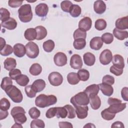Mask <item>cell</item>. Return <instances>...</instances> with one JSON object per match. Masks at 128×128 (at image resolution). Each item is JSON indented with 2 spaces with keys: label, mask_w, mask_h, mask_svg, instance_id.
Returning a JSON list of instances; mask_svg holds the SVG:
<instances>
[{
  "label": "cell",
  "mask_w": 128,
  "mask_h": 128,
  "mask_svg": "<svg viewBox=\"0 0 128 128\" xmlns=\"http://www.w3.org/2000/svg\"><path fill=\"white\" fill-rule=\"evenodd\" d=\"M57 102L56 97L52 94L46 95L44 94H40L38 95L35 100V104L36 106L44 108L54 105Z\"/></svg>",
  "instance_id": "obj_1"
},
{
  "label": "cell",
  "mask_w": 128,
  "mask_h": 128,
  "mask_svg": "<svg viewBox=\"0 0 128 128\" xmlns=\"http://www.w3.org/2000/svg\"><path fill=\"white\" fill-rule=\"evenodd\" d=\"M18 18L22 22H28L32 18V12L30 4H24L18 10Z\"/></svg>",
  "instance_id": "obj_2"
},
{
  "label": "cell",
  "mask_w": 128,
  "mask_h": 128,
  "mask_svg": "<svg viewBox=\"0 0 128 128\" xmlns=\"http://www.w3.org/2000/svg\"><path fill=\"white\" fill-rule=\"evenodd\" d=\"M25 114L24 110L19 106L14 107L10 112V114L13 117L15 122L21 124L25 123L27 120Z\"/></svg>",
  "instance_id": "obj_3"
},
{
  "label": "cell",
  "mask_w": 128,
  "mask_h": 128,
  "mask_svg": "<svg viewBox=\"0 0 128 128\" xmlns=\"http://www.w3.org/2000/svg\"><path fill=\"white\" fill-rule=\"evenodd\" d=\"M9 98L14 102L20 103L23 100V96L21 91L15 86L11 85L4 90Z\"/></svg>",
  "instance_id": "obj_4"
},
{
  "label": "cell",
  "mask_w": 128,
  "mask_h": 128,
  "mask_svg": "<svg viewBox=\"0 0 128 128\" xmlns=\"http://www.w3.org/2000/svg\"><path fill=\"white\" fill-rule=\"evenodd\" d=\"M70 102L72 105L87 106L90 103V98L84 92H82L72 96Z\"/></svg>",
  "instance_id": "obj_5"
},
{
  "label": "cell",
  "mask_w": 128,
  "mask_h": 128,
  "mask_svg": "<svg viewBox=\"0 0 128 128\" xmlns=\"http://www.w3.org/2000/svg\"><path fill=\"white\" fill-rule=\"evenodd\" d=\"M26 54L30 58H36L39 54V48L38 46L33 42H30L26 45Z\"/></svg>",
  "instance_id": "obj_6"
},
{
  "label": "cell",
  "mask_w": 128,
  "mask_h": 128,
  "mask_svg": "<svg viewBox=\"0 0 128 128\" xmlns=\"http://www.w3.org/2000/svg\"><path fill=\"white\" fill-rule=\"evenodd\" d=\"M48 80L51 85L56 86H60L62 83L63 77L60 73L54 72L50 74Z\"/></svg>",
  "instance_id": "obj_7"
},
{
  "label": "cell",
  "mask_w": 128,
  "mask_h": 128,
  "mask_svg": "<svg viewBox=\"0 0 128 128\" xmlns=\"http://www.w3.org/2000/svg\"><path fill=\"white\" fill-rule=\"evenodd\" d=\"M100 62L103 65L108 64L112 60V54L110 50L106 49L104 50L100 56Z\"/></svg>",
  "instance_id": "obj_8"
},
{
  "label": "cell",
  "mask_w": 128,
  "mask_h": 128,
  "mask_svg": "<svg viewBox=\"0 0 128 128\" xmlns=\"http://www.w3.org/2000/svg\"><path fill=\"white\" fill-rule=\"evenodd\" d=\"M75 108V112L77 117L80 119H84L88 116V108L87 106L73 105Z\"/></svg>",
  "instance_id": "obj_9"
},
{
  "label": "cell",
  "mask_w": 128,
  "mask_h": 128,
  "mask_svg": "<svg viewBox=\"0 0 128 128\" xmlns=\"http://www.w3.org/2000/svg\"><path fill=\"white\" fill-rule=\"evenodd\" d=\"M67 56L62 52H58L54 57V60L56 65L58 66H62L67 64Z\"/></svg>",
  "instance_id": "obj_10"
},
{
  "label": "cell",
  "mask_w": 128,
  "mask_h": 128,
  "mask_svg": "<svg viewBox=\"0 0 128 128\" xmlns=\"http://www.w3.org/2000/svg\"><path fill=\"white\" fill-rule=\"evenodd\" d=\"M70 66L75 70L80 69L82 66V60L79 54H73L70 59Z\"/></svg>",
  "instance_id": "obj_11"
},
{
  "label": "cell",
  "mask_w": 128,
  "mask_h": 128,
  "mask_svg": "<svg viewBox=\"0 0 128 128\" xmlns=\"http://www.w3.org/2000/svg\"><path fill=\"white\" fill-rule=\"evenodd\" d=\"M92 25V20L89 17H84L81 19L78 22V28L86 32L89 30Z\"/></svg>",
  "instance_id": "obj_12"
},
{
  "label": "cell",
  "mask_w": 128,
  "mask_h": 128,
  "mask_svg": "<svg viewBox=\"0 0 128 128\" xmlns=\"http://www.w3.org/2000/svg\"><path fill=\"white\" fill-rule=\"evenodd\" d=\"M48 12V7L46 4L40 3L35 8V13L40 17L46 16Z\"/></svg>",
  "instance_id": "obj_13"
},
{
  "label": "cell",
  "mask_w": 128,
  "mask_h": 128,
  "mask_svg": "<svg viewBox=\"0 0 128 128\" xmlns=\"http://www.w3.org/2000/svg\"><path fill=\"white\" fill-rule=\"evenodd\" d=\"M100 90L98 84H92L86 88L84 92L87 94L89 98L97 95Z\"/></svg>",
  "instance_id": "obj_14"
},
{
  "label": "cell",
  "mask_w": 128,
  "mask_h": 128,
  "mask_svg": "<svg viewBox=\"0 0 128 128\" xmlns=\"http://www.w3.org/2000/svg\"><path fill=\"white\" fill-rule=\"evenodd\" d=\"M13 48L14 55L18 58H22L26 54V46L22 44H16L14 45Z\"/></svg>",
  "instance_id": "obj_15"
},
{
  "label": "cell",
  "mask_w": 128,
  "mask_h": 128,
  "mask_svg": "<svg viewBox=\"0 0 128 128\" xmlns=\"http://www.w3.org/2000/svg\"><path fill=\"white\" fill-rule=\"evenodd\" d=\"M103 45V42L100 36H96L93 38L90 42V48L96 50H99L102 48Z\"/></svg>",
  "instance_id": "obj_16"
},
{
  "label": "cell",
  "mask_w": 128,
  "mask_h": 128,
  "mask_svg": "<svg viewBox=\"0 0 128 128\" xmlns=\"http://www.w3.org/2000/svg\"><path fill=\"white\" fill-rule=\"evenodd\" d=\"M115 26L116 28L124 30L128 28V16H126L117 19L116 21Z\"/></svg>",
  "instance_id": "obj_17"
},
{
  "label": "cell",
  "mask_w": 128,
  "mask_h": 128,
  "mask_svg": "<svg viewBox=\"0 0 128 128\" xmlns=\"http://www.w3.org/2000/svg\"><path fill=\"white\" fill-rule=\"evenodd\" d=\"M110 106L106 109L112 114H116L124 110L126 106V103H119L110 105Z\"/></svg>",
  "instance_id": "obj_18"
},
{
  "label": "cell",
  "mask_w": 128,
  "mask_h": 128,
  "mask_svg": "<svg viewBox=\"0 0 128 128\" xmlns=\"http://www.w3.org/2000/svg\"><path fill=\"white\" fill-rule=\"evenodd\" d=\"M94 9L96 14H102L106 10V4L102 0H96L94 4Z\"/></svg>",
  "instance_id": "obj_19"
},
{
  "label": "cell",
  "mask_w": 128,
  "mask_h": 128,
  "mask_svg": "<svg viewBox=\"0 0 128 128\" xmlns=\"http://www.w3.org/2000/svg\"><path fill=\"white\" fill-rule=\"evenodd\" d=\"M1 26L8 30H13L17 26V22L12 18H10L8 20L2 22Z\"/></svg>",
  "instance_id": "obj_20"
},
{
  "label": "cell",
  "mask_w": 128,
  "mask_h": 128,
  "mask_svg": "<svg viewBox=\"0 0 128 128\" xmlns=\"http://www.w3.org/2000/svg\"><path fill=\"white\" fill-rule=\"evenodd\" d=\"M46 82L42 79H38L34 82L32 84V88L36 92H40L44 90L46 87Z\"/></svg>",
  "instance_id": "obj_21"
},
{
  "label": "cell",
  "mask_w": 128,
  "mask_h": 128,
  "mask_svg": "<svg viewBox=\"0 0 128 128\" xmlns=\"http://www.w3.org/2000/svg\"><path fill=\"white\" fill-rule=\"evenodd\" d=\"M112 61L114 66L120 68H124V61L123 57L121 55L118 54L114 55Z\"/></svg>",
  "instance_id": "obj_22"
},
{
  "label": "cell",
  "mask_w": 128,
  "mask_h": 128,
  "mask_svg": "<svg viewBox=\"0 0 128 128\" xmlns=\"http://www.w3.org/2000/svg\"><path fill=\"white\" fill-rule=\"evenodd\" d=\"M98 86L104 95L110 96L114 92V88L111 85L102 83L100 84Z\"/></svg>",
  "instance_id": "obj_23"
},
{
  "label": "cell",
  "mask_w": 128,
  "mask_h": 128,
  "mask_svg": "<svg viewBox=\"0 0 128 128\" xmlns=\"http://www.w3.org/2000/svg\"><path fill=\"white\" fill-rule=\"evenodd\" d=\"M84 63L88 66H92L94 64L96 58L94 55L90 52L85 53L83 56Z\"/></svg>",
  "instance_id": "obj_24"
},
{
  "label": "cell",
  "mask_w": 128,
  "mask_h": 128,
  "mask_svg": "<svg viewBox=\"0 0 128 128\" xmlns=\"http://www.w3.org/2000/svg\"><path fill=\"white\" fill-rule=\"evenodd\" d=\"M24 38L28 40H34L36 38L37 33L34 28H28L26 29L24 34Z\"/></svg>",
  "instance_id": "obj_25"
},
{
  "label": "cell",
  "mask_w": 128,
  "mask_h": 128,
  "mask_svg": "<svg viewBox=\"0 0 128 128\" xmlns=\"http://www.w3.org/2000/svg\"><path fill=\"white\" fill-rule=\"evenodd\" d=\"M37 33V36L36 40H40L44 39L47 36V30L46 29L42 26H38L35 28Z\"/></svg>",
  "instance_id": "obj_26"
},
{
  "label": "cell",
  "mask_w": 128,
  "mask_h": 128,
  "mask_svg": "<svg viewBox=\"0 0 128 128\" xmlns=\"http://www.w3.org/2000/svg\"><path fill=\"white\" fill-rule=\"evenodd\" d=\"M114 36L118 40H122L128 38V32L126 30H122L115 28L113 30Z\"/></svg>",
  "instance_id": "obj_27"
},
{
  "label": "cell",
  "mask_w": 128,
  "mask_h": 128,
  "mask_svg": "<svg viewBox=\"0 0 128 128\" xmlns=\"http://www.w3.org/2000/svg\"><path fill=\"white\" fill-rule=\"evenodd\" d=\"M4 68L8 70H11L14 69L16 66V60L12 58H6L4 62Z\"/></svg>",
  "instance_id": "obj_28"
},
{
  "label": "cell",
  "mask_w": 128,
  "mask_h": 128,
  "mask_svg": "<svg viewBox=\"0 0 128 128\" xmlns=\"http://www.w3.org/2000/svg\"><path fill=\"white\" fill-rule=\"evenodd\" d=\"M90 106L93 110L98 109L101 105V100L98 95L90 98Z\"/></svg>",
  "instance_id": "obj_29"
},
{
  "label": "cell",
  "mask_w": 128,
  "mask_h": 128,
  "mask_svg": "<svg viewBox=\"0 0 128 128\" xmlns=\"http://www.w3.org/2000/svg\"><path fill=\"white\" fill-rule=\"evenodd\" d=\"M42 71V67L38 63L32 64L29 69L30 73L32 76H38L41 73Z\"/></svg>",
  "instance_id": "obj_30"
},
{
  "label": "cell",
  "mask_w": 128,
  "mask_h": 128,
  "mask_svg": "<svg viewBox=\"0 0 128 128\" xmlns=\"http://www.w3.org/2000/svg\"><path fill=\"white\" fill-rule=\"evenodd\" d=\"M67 80L68 82L72 85L78 84L80 82V79L78 74L76 72H70L67 76Z\"/></svg>",
  "instance_id": "obj_31"
},
{
  "label": "cell",
  "mask_w": 128,
  "mask_h": 128,
  "mask_svg": "<svg viewBox=\"0 0 128 128\" xmlns=\"http://www.w3.org/2000/svg\"><path fill=\"white\" fill-rule=\"evenodd\" d=\"M77 74L80 80L82 82L87 81L90 78L89 72L86 69H80Z\"/></svg>",
  "instance_id": "obj_32"
},
{
  "label": "cell",
  "mask_w": 128,
  "mask_h": 128,
  "mask_svg": "<svg viewBox=\"0 0 128 128\" xmlns=\"http://www.w3.org/2000/svg\"><path fill=\"white\" fill-rule=\"evenodd\" d=\"M81 12V8L78 5L72 4L71 6L69 12L72 16L74 18H77L80 16Z\"/></svg>",
  "instance_id": "obj_33"
},
{
  "label": "cell",
  "mask_w": 128,
  "mask_h": 128,
  "mask_svg": "<svg viewBox=\"0 0 128 128\" xmlns=\"http://www.w3.org/2000/svg\"><path fill=\"white\" fill-rule=\"evenodd\" d=\"M55 44L52 40H48L43 43L42 47L44 50L48 52H50L53 50L54 48Z\"/></svg>",
  "instance_id": "obj_34"
},
{
  "label": "cell",
  "mask_w": 128,
  "mask_h": 128,
  "mask_svg": "<svg viewBox=\"0 0 128 128\" xmlns=\"http://www.w3.org/2000/svg\"><path fill=\"white\" fill-rule=\"evenodd\" d=\"M86 45V41L84 39L79 38L77 40H74L73 46L74 48L76 50H80L83 49Z\"/></svg>",
  "instance_id": "obj_35"
},
{
  "label": "cell",
  "mask_w": 128,
  "mask_h": 128,
  "mask_svg": "<svg viewBox=\"0 0 128 128\" xmlns=\"http://www.w3.org/2000/svg\"><path fill=\"white\" fill-rule=\"evenodd\" d=\"M16 81V83L20 86H24L28 84L30 80L27 76L25 74H21L20 76L18 78Z\"/></svg>",
  "instance_id": "obj_36"
},
{
  "label": "cell",
  "mask_w": 128,
  "mask_h": 128,
  "mask_svg": "<svg viewBox=\"0 0 128 128\" xmlns=\"http://www.w3.org/2000/svg\"><path fill=\"white\" fill-rule=\"evenodd\" d=\"M107 24L106 21L102 18H99L95 22L94 27L98 30H102L106 27Z\"/></svg>",
  "instance_id": "obj_37"
},
{
  "label": "cell",
  "mask_w": 128,
  "mask_h": 128,
  "mask_svg": "<svg viewBox=\"0 0 128 128\" xmlns=\"http://www.w3.org/2000/svg\"><path fill=\"white\" fill-rule=\"evenodd\" d=\"M56 115L58 118H64L68 116V112L66 109L64 107H56Z\"/></svg>",
  "instance_id": "obj_38"
},
{
  "label": "cell",
  "mask_w": 128,
  "mask_h": 128,
  "mask_svg": "<svg viewBox=\"0 0 128 128\" xmlns=\"http://www.w3.org/2000/svg\"><path fill=\"white\" fill-rule=\"evenodd\" d=\"M116 114L110 112L106 108L102 110L101 112V116L102 118L106 120H110L114 118Z\"/></svg>",
  "instance_id": "obj_39"
},
{
  "label": "cell",
  "mask_w": 128,
  "mask_h": 128,
  "mask_svg": "<svg viewBox=\"0 0 128 128\" xmlns=\"http://www.w3.org/2000/svg\"><path fill=\"white\" fill-rule=\"evenodd\" d=\"M73 36L74 40H77L79 38H83L86 40V32L78 28L74 30L73 34Z\"/></svg>",
  "instance_id": "obj_40"
},
{
  "label": "cell",
  "mask_w": 128,
  "mask_h": 128,
  "mask_svg": "<svg viewBox=\"0 0 128 128\" xmlns=\"http://www.w3.org/2000/svg\"><path fill=\"white\" fill-rule=\"evenodd\" d=\"M101 38L103 42H104L106 44H110L114 40V36L111 33L106 32L102 36Z\"/></svg>",
  "instance_id": "obj_41"
},
{
  "label": "cell",
  "mask_w": 128,
  "mask_h": 128,
  "mask_svg": "<svg viewBox=\"0 0 128 128\" xmlns=\"http://www.w3.org/2000/svg\"><path fill=\"white\" fill-rule=\"evenodd\" d=\"M12 79L6 76L2 78L1 84H0V87L1 88L5 90L6 89L8 88L9 86L12 85Z\"/></svg>",
  "instance_id": "obj_42"
},
{
  "label": "cell",
  "mask_w": 128,
  "mask_h": 128,
  "mask_svg": "<svg viewBox=\"0 0 128 128\" xmlns=\"http://www.w3.org/2000/svg\"><path fill=\"white\" fill-rule=\"evenodd\" d=\"M0 20L2 22H4L10 18V12L7 9L5 8H0Z\"/></svg>",
  "instance_id": "obj_43"
},
{
  "label": "cell",
  "mask_w": 128,
  "mask_h": 128,
  "mask_svg": "<svg viewBox=\"0 0 128 128\" xmlns=\"http://www.w3.org/2000/svg\"><path fill=\"white\" fill-rule=\"evenodd\" d=\"M10 106V104L9 100L5 98H2L0 101V109L2 110H8Z\"/></svg>",
  "instance_id": "obj_44"
},
{
  "label": "cell",
  "mask_w": 128,
  "mask_h": 128,
  "mask_svg": "<svg viewBox=\"0 0 128 128\" xmlns=\"http://www.w3.org/2000/svg\"><path fill=\"white\" fill-rule=\"evenodd\" d=\"M45 127V124L44 122L40 119H36L32 120L30 122V128H44Z\"/></svg>",
  "instance_id": "obj_45"
},
{
  "label": "cell",
  "mask_w": 128,
  "mask_h": 128,
  "mask_svg": "<svg viewBox=\"0 0 128 128\" xmlns=\"http://www.w3.org/2000/svg\"><path fill=\"white\" fill-rule=\"evenodd\" d=\"M28 114L32 118L36 119L40 116V112L36 107H32L30 109Z\"/></svg>",
  "instance_id": "obj_46"
},
{
  "label": "cell",
  "mask_w": 128,
  "mask_h": 128,
  "mask_svg": "<svg viewBox=\"0 0 128 128\" xmlns=\"http://www.w3.org/2000/svg\"><path fill=\"white\" fill-rule=\"evenodd\" d=\"M72 3L70 0H64L60 3V7L62 10L66 12H69Z\"/></svg>",
  "instance_id": "obj_47"
},
{
  "label": "cell",
  "mask_w": 128,
  "mask_h": 128,
  "mask_svg": "<svg viewBox=\"0 0 128 128\" xmlns=\"http://www.w3.org/2000/svg\"><path fill=\"white\" fill-rule=\"evenodd\" d=\"M13 48L9 44H6L5 46L0 51V54L3 56H8L12 54L13 52Z\"/></svg>",
  "instance_id": "obj_48"
},
{
  "label": "cell",
  "mask_w": 128,
  "mask_h": 128,
  "mask_svg": "<svg viewBox=\"0 0 128 128\" xmlns=\"http://www.w3.org/2000/svg\"><path fill=\"white\" fill-rule=\"evenodd\" d=\"M64 107L66 109L68 112L67 117L70 119L74 118L76 117V112L74 108L70 104L65 105Z\"/></svg>",
  "instance_id": "obj_49"
},
{
  "label": "cell",
  "mask_w": 128,
  "mask_h": 128,
  "mask_svg": "<svg viewBox=\"0 0 128 128\" xmlns=\"http://www.w3.org/2000/svg\"><path fill=\"white\" fill-rule=\"evenodd\" d=\"M24 90L26 94L29 98H34L36 96V92L32 88V85H28L26 86Z\"/></svg>",
  "instance_id": "obj_50"
},
{
  "label": "cell",
  "mask_w": 128,
  "mask_h": 128,
  "mask_svg": "<svg viewBox=\"0 0 128 128\" xmlns=\"http://www.w3.org/2000/svg\"><path fill=\"white\" fill-rule=\"evenodd\" d=\"M22 74L21 71L17 68H14L12 70L9 72V76L12 79L16 80L18 76Z\"/></svg>",
  "instance_id": "obj_51"
},
{
  "label": "cell",
  "mask_w": 128,
  "mask_h": 128,
  "mask_svg": "<svg viewBox=\"0 0 128 128\" xmlns=\"http://www.w3.org/2000/svg\"><path fill=\"white\" fill-rule=\"evenodd\" d=\"M102 82L104 84L112 85L114 83V78L110 75L106 74L102 78Z\"/></svg>",
  "instance_id": "obj_52"
},
{
  "label": "cell",
  "mask_w": 128,
  "mask_h": 128,
  "mask_svg": "<svg viewBox=\"0 0 128 128\" xmlns=\"http://www.w3.org/2000/svg\"><path fill=\"white\" fill-rule=\"evenodd\" d=\"M110 72L116 76H119L122 74L123 73V68H117L114 65L111 66L110 68Z\"/></svg>",
  "instance_id": "obj_53"
},
{
  "label": "cell",
  "mask_w": 128,
  "mask_h": 128,
  "mask_svg": "<svg viewBox=\"0 0 128 128\" xmlns=\"http://www.w3.org/2000/svg\"><path fill=\"white\" fill-rule=\"evenodd\" d=\"M56 107L50 108L46 113V116L48 118H51L54 117L56 115Z\"/></svg>",
  "instance_id": "obj_54"
},
{
  "label": "cell",
  "mask_w": 128,
  "mask_h": 128,
  "mask_svg": "<svg viewBox=\"0 0 128 128\" xmlns=\"http://www.w3.org/2000/svg\"><path fill=\"white\" fill-rule=\"evenodd\" d=\"M23 1H18V0H10L8 2V6L12 8H17L22 5Z\"/></svg>",
  "instance_id": "obj_55"
},
{
  "label": "cell",
  "mask_w": 128,
  "mask_h": 128,
  "mask_svg": "<svg viewBox=\"0 0 128 128\" xmlns=\"http://www.w3.org/2000/svg\"><path fill=\"white\" fill-rule=\"evenodd\" d=\"M128 87H124L122 88L121 90V96L123 100L126 101L128 100Z\"/></svg>",
  "instance_id": "obj_56"
},
{
  "label": "cell",
  "mask_w": 128,
  "mask_h": 128,
  "mask_svg": "<svg viewBox=\"0 0 128 128\" xmlns=\"http://www.w3.org/2000/svg\"><path fill=\"white\" fill-rule=\"evenodd\" d=\"M58 126L60 128H72L73 126L72 124L68 122H58Z\"/></svg>",
  "instance_id": "obj_57"
},
{
  "label": "cell",
  "mask_w": 128,
  "mask_h": 128,
  "mask_svg": "<svg viewBox=\"0 0 128 128\" xmlns=\"http://www.w3.org/2000/svg\"><path fill=\"white\" fill-rule=\"evenodd\" d=\"M121 102H122V100L118 98H108V103L109 105L119 104V103H121Z\"/></svg>",
  "instance_id": "obj_58"
},
{
  "label": "cell",
  "mask_w": 128,
  "mask_h": 128,
  "mask_svg": "<svg viewBox=\"0 0 128 128\" xmlns=\"http://www.w3.org/2000/svg\"><path fill=\"white\" fill-rule=\"evenodd\" d=\"M112 128H124V126L123 124V123L121 122L117 121L114 122L112 125L111 126Z\"/></svg>",
  "instance_id": "obj_59"
},
{
  "label": "cell",
  "mask_w": 128,
  "mask_h": 128,
  "mask_svg": "<svg viewBox=\"0 0 128 128\" xmlns=\"http://www.w3.org/2000/svg\"><path fill=\"white\" fill-rule=\"evenodd\" d=\"M8 115V113L7 110H0V120H2L6 118Z\"/></svg>",
  "instance_id": "obj_60"
},
{
  "label": "cell",
  "mask_w": 128,
  "mask_h": 128,
  "mask_svg": "<svg viewBox=\"0 0 128 128\" xmlns=\"http://www.w3.org/2000/svg\"><path fill=\"white\" fill-rule=\"evenodd\" d=\"M0 38V50H2L6 45V43L5 40L4 38H3L2 37Z\"/></svg>",
  "instance_id": "obj_61"
},
{
  "label": "cell",
  "mask_w": 128,
  "mask_h": 128,
  "mask_svg": "<svg viewBox=\"0 0 128 128\" xmlns=\"http://www.w3.org/2000/svg\"><path fill=\"white\" fill-rule=\"evenodd\" d=\"M87 127H88H88H90V128H92V127L95 128V126H94L92 124L88 123V124H86L84 126V128H87Z\"/></svg>",
  "instance_id": "obj_62"
},
{
  "label": "cell",
  "mask_w": 128,
  "mask_h": 128,
  "mask_svg": "<svg viewBox=\"0 0 128 128\" xmlns=\"http://www.w3.org/2000/svg\"><path fill=\"white\" fill-rule=\"evenodd\" d=\"M12 128H22V126L21 125V124L15 123V124L12 126Z\"/></svg>",
  "instance_id": "obj_63"
}]
</instances>
